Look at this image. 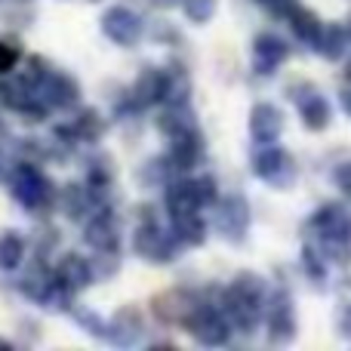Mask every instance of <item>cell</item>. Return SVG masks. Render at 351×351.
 Masks as SVG:
<instances>
[{"mask_svg": "<svg viewBox=\"0 0 351 351\" xmlns=\"http://www.w3.org/2000/svg\"><path fill=\"white\" fill-rule=\"evenodd\" d=\"M290 31H293V37H296L302 47L315 49L317 37H321V31H324V22H321V16H317L315 10H308V6H296L293 16H290Z\"/></svg>", "mask_w": 351, "mask_h": 351, "instance_id": "8fae6325", "label": "cell"}, {"mask_svg": "<svg viewBox=\"0 0 351 351\" xmlns=\"http://www.w3.org/2000/svg\"><path fill=\"white\" fill-rule=\"evenodd\" d=\"M302 271H305V278H311L315 284H324L330 274V262L324 259V253L315 243H308V247L302 250Z\"/></svg>", "mask_w": 351, "mask_h": 351, "instance_id": "5bb4252c", "label": "cell"}, {"mask_svg": "<svg viewBox=\"0 0 351 351\" xmlns=\"http://www.w3.org/2000/svg\"><path fill=\"white\" fill-rule=\"evenodd\" d=\"M339 333L351 342V305H346V308H342V315H339Z\"/></svg>", "mask_w": 351, "mask_h": 351, "instance_id": "d6986e66", "label": "cell"}, {"mask_svg": "<svg viewBox=\"0 0 351 351\" xmlns=\"http://www.w3.org/2000/svg\"><path fill=\"white\" fill-rule=\"evenodd\" d=\"M342 108H346V114L351 117V84L342 90Z\"/></svg>", "mask_w": 351, "mask_h": 351, "instance_id": "ffe728a7", "label": "cell"}, {"mask_svg": "<svg viewBox=\"0 0 351 351\" xmlns=\"http://www.w3.org/2000/svg\"><path fill=\"white\" fill-rule=\"evenodd\" d=\"M22 237L12 234V231H6L3 237H0V268H16L19 262H22Z\"/></svg>", "mask_w": 351, "mask_h": 351, "instance_id": "9a60e30c", "label": "cell"}, {"mask_svg": "<svg viewBox=\"0 0 351 351\" xmlns=\"http://www.w3.org/2000/svg\"><path fill=\"white\" fill-rule=\"evenodd\" d=\"M296 105H299V123H302L308 133H324V130H330V123H333V105H330V99L324 96V93L308 90L302 99H296Z\"/></svg>", "mask_w": 351, "mask_h": 351, "instance_id": "ba28073f", "label": "cell"}, {"mask_svg": "<svg viewBox=\"0 0 351 351\" xmlns=\"http://www.w3.org/2000/svg\"><path fill=\"white\" fill-rule=\"evenodd\" d=\"M16 59H19V49H16V47H10V43H3V40H0V74L12 71V65H16Z\"/></svg>", "mask_w": 351, "mask_h": 351, "instance_id": "ac0fdd59", "label": "cell"}, {"mask_svg": "<svg viewBox=\"0 0 351 351\" xmlns=\"http://www.w3.org/2000/svg\"><path fill=\"white\" fill-rule=\"evenodd\" d=\"M185 327L194 333V339L200 342V346H225V342L231 339V321L225 311L219 308H210V305H197V308L191 311V317L185 321Z\"/></svg>", "mask_w": 351, "mask_h": 351, "instance_id": "5b68a950", "label": "cell"}, {"mask_svg": "<svg viewBox=\"0 0 351 351\" xmlns=\"http://www.w3.org/2000/svg\"><path fill=\"white\" fill-rule=\"evenodd\" d=\"M290 59V43L280 34H271V31H262V34L253 37V71L262 74V77H271V74L280 71V65Z\"/></svg>", "mask_w": 351, "mask_h": 351, "instance_id": "8992f818", "label": "cell"}, {"mask_svg": "<svg viewBox=\"0 0 351 351\" xmlns=\"http://www.w3.org/2000/svg\"><path fill=\"white\" fill-rule=\"evenodd\" d=\"M284 127H287V117L274 102H256L253 105V111H250V136H253V142L271 145V142L280 139Z\"/></svg>", "mask_w": 351, "mask_h": 351, "instance_id": "52a82bcc", "label": "cell"}, {"mask_svg": "<svg viewBox=\"0 0 351 351\" xmlns=\"http://www.w3.org/2000/svg\"><path fill=\"white\" fill-rule=\"evenodd\" d=\"M333 182H336V188H339V191L351 200V160H346V164L336 167V170H333Z\"/></svg>", "mask_w": 351, "mask_h": 351, "instance_id": "e0dca14e", "label": "cell"}, {"mask_svg": "<svg viewBox=\"0 0 351 351\" xmlns=\"http://www.w3.org/2000/svg\"><path fill=\"white\" fill-rule=\"evenodd\" d=\"M348 47H351L348 28L342 22H330V25H324L321 37H317L315 53L321 56L324 62H342L346 59V53H348Z\"/></svg>", "mask_w": 351, "mask_h": 351, "instance_id": "30bf717a", "label": "cell"}, {"mask_svg": "<svg viewBox=\"0 0 351 351\" xmlns=\"http://www.w3.org/2000/svg\"><path fill=\"white\" fill-rule=\"evenodd\" d=\"M253 173L256 179H262L265 185L278 188V191H290L296 185V176H299V167H296V158H293L287 148L280 145H265L253 154Z\"/></svg>", "mask_w": 351, "mask_h": 351, "instance_id": "3957f363", "label": "cell"}, {"mask_svg": "<svg viewBox=\"0 0 351 351\" xmlns=\"http://www.w3.org/2000/svg\"><path fill=\"white\" fill-rule=\"evenodd\" d=\"M346 28H348V37H351V16H348V25H346Z\"/></svg>", "mask_w": 351, "mask_h": 351, "instance_id": "7402d4cb", "label": "cell"}, {"mask_svg": "<svg viewBox=\"0 0 351 351\" xmlns=\"http://www.w3.org/2000/svg\"><path fill=\"white\" fill-rule=\"evenodd\" d=\"M108 19H114L117 22V31H111V37H114V43H123V47H133L136 37L142 34V22L136 12L130 10H111Z\"/></svg>", "mask_w": 351, "mask_h": 351, "instance_id": "4fadbf2b", "label": "cell"}, {"mask_svg": "<svg viewBox=\"0 0 351 351\" xmlns=\"http://www.w3.org/2000/svg\"><path fill=\"white\" fill-rule=\"evenodd\" d=\"M182 6H185L188 22H194V25H206L213 16H216L219 0H182Z\"/></svg>", "mask_w": 351, "mask_h": 351, "instance_id": "2e32d148", "label": "cell"}, {"mask_svg": "<svg viewBox=\"0 0 351 351\" xmlns=\"http://www.w3.org/2000/svg\"><path fill=\"white\" fill-rule=\"evenodd\" d=\"M173 231L182 243H188V247H200V243L206 241V225L197 213H176Z\"/></svg>", "mask_w": 351, "mask_h": 351, "instance_id": "7c38bea8", "label": "cell"}, {"mask_svg": "<svg viewBox=\"0 0 351 351\" xmlns=\"http://www.w3.org/2000/svg\"><path fill=\"white\" fill-rule=\"evenodd\" d=\"M311 243L324 253L330 265H348L351 262V210L346 204H321L308 219Z\"/></svg>", "mask_w": 351, "mask_h": 351, "instance_id": "6da1fadb", "label": "cell"}, {"mask_svg": "<svg viewBox=\"0 0 351 351\" xmlns=\"http://www.w3.org/2000/svg\"><path fill=\"white\" fill-rule=\"evenodd\" d=\"M265 302H268V280L256 271H241L222 296L225 315L241 333H253L259 327L262 315H265Z\"/></svg>", "mask_w": 351, "mask_h": 351, "instance_id": "7a4b0ae2", "label": "cell"}, {"mask_svg": "<svg viewBox=\"0 0 351 351\" xmlns=\"http://www.w3.org/2000/svg\"><path fill=\"white\" fill-rule=\"evenodd\" d=\"M250 204L243 194H231V197L222 200L219 206V231H222L228 241H241L250 228Z\"/></svg>", "mask_w": 351, "mask_h": 351, "instance_id": "9c48e42d", "label": "cell"}, {"mask_svg": "<svg viewBox=\"0 0 351 351\" xmlns=\"http://www.w3.org/2000/svg\"><path fill=\"white\" fill-rule=\"evenodd\" d=\"M154 3H160V6H170V3H176V0H154Z\"/></svg>", "mask_w": 351, "mask_h": 351, "instance_id": "44dd1931", "label": "cell"}, {"mask_svg": "<svg viewBox=\"0 0 351 351\" xmlns=\"http://www.w3.org/2000/svg\"><path fill=\"white\" fill-rule=\"evenodd\" d=\"M256 3H265V0H256Z\"/></svg>", "mask_w": 351, "mask_h": 351, "instance_id": "603a6c76", "label": "cell"}, {"mask_svg": "<svg viewBox=\"0 0 351 351\" xmlns=\"http://www.w3.org/2000/svg\"><path fill=\"white\" fill-rule=\"evenodd\" d=\"M265 327H268V342L271 346H287L296 339L299 333V317H296V302H293L290 290H274L265 305Z\"/></svg>", "mask_w": 351, "mask_h": 351, "instance_id": "277c9868", "label": "cell"}]
</instances>
